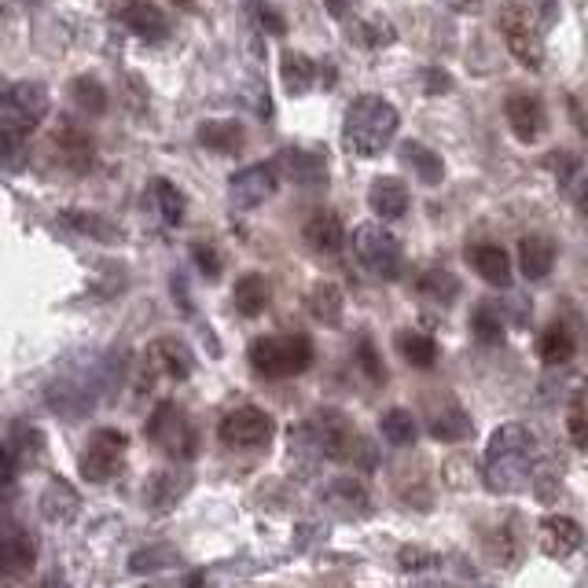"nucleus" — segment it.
Masks as SVG:
<instances>
[{"label": "nucleus", "mask_w": 588, "mask_h": 588, "mask_svg": "<svg viewBox=\"0 0 588 588\" xmlns=\"http://www.w3.org/2000/svg\"><path fill=\"white\" fill-rule=\"evenodd\" d=\"M537 544L552 559H570L585 544V530L566 515H544L541 526H537Z\"/></svg>", "instance_id": "18"}, {"label": "nucleus", "mask_w": 588, "mask_h": 588, "mask_svg": "<svg viewBox=\"0 0 588 588\" xmlns=\"http://www.w3.org/2000/svg\"><path fill=\"white\" fill-rule=\"evenodd\" d=\"M467 261H471V269L489 283V287H500V291H508L511 280H515V269H511V258L508 250L497 247V243H475V247H467Z\"/></svg>", "instance_id": "21"}, {"label": "nucleus", "mask_w": 588, "mask_h": 588, "mask_svg": "<svg viewBox=\"0 0 588 588\" xmlns=\"http://www.w3.org/2000/svg\"><path fill=\"white\" fill-rule=\"evenodd\" d=\"M357 364H361V372L368 375L372 383H386V364L379 361V353H375L372 339L357 342Z\"/></svg>", "instance_id": "45"}, {"label": "nucleus", "mask_w": 588, "mask_h": 588, "mask_svg": "<svg viewBox=\"0 0 588 588\" xmlns=\"http://www.w3.org/2000/svg\"><path fill=\"white\" fill-rule=\"evenodd\" d=\"M151 192H155V203H159V214L166 225H184V214H188V195L177 188L173 181H155L151 184Z\"/></svg>", "instance_id": "37"}, {"label": "nucleus", "mask_w": 588, "mask_h": 588, "mask_svg": "<svg viewBox=\"0 0 588 588\" xmlns=\"http://www.w3.org/2000/svg\"><path fill=\"white\" fill-rule=\"evenodd\" d=\"M577 342H574V331L566 328L563 320H552L548 328L541 331V339H537V357H541L544 368H559L574 357Z\"/></svg>", "instance_id": "31"}, {"label": "nucleus", "mask_w": 588, "mask_h": 588, "mask_svg": "<svg viewBox=\"0 0 588 588\" xmlns=\"http://www.w3.org/2000/svg\"><path fill=\"white\" fill-rule=\"evenodd\" d=\"M471 328H475V339L486 342V346H497L504 339V320L497 317L493 306H478L475 317H471Z\"/></svg>", "instance_id": "43"}, {"label": "nucleus", "mask_w": 588, "mask_h": 588, "mask_svg": "<svg viewBox=\"0 0 588 588\" xmlns=\"http://www.w3.org/2000/svg\"><path fill=\"white\" fill-rule=\"evenodd\" d=\"M247 15H250V23L258 26L261 34H269V37H283V34H287V19H283L276 8H272L269 0H247Z\"/></svg>", "instance_id": "42"}, {"label": "nucleus", "mask_w": 588, "mask_h": 588, "mask_svg": "<svg viewBox=\"0 0 588 588\" xmlns=\"http://www.w3.org/2000/svg\"><path fill=\"white\" fill-rule=\"evenodd\" d=\"M416 291H419V298H427L434 306H453L456 298H460V280H456V272H449L445 265H430V269L419 272Z\"/></svg>", "instance_id": "32"}, {"label": "nucleus", "mask_w": 588, "mask_h": 588, "mask_svg": "<svg viewBox=\"0 0 588 588\" xmlns=\"http://www.w3.org/2000/svg\"><path fill=\"white\" fill-rule=\"evenodd\" d=\"M118 19H122V26L129 34H136L140 41H151V45H159V41L170 37V19L151 0H122Z\"/></svg>", "instance_id": "16"}, {"label": "nucleus", "mask_w": 588, "mask_h": 588, "mask_svg": "<svg viewBox=\"0 0 588 588\" xmlns=\"http://www.w3.org/2000/svg\"><path fill=\"white\" fill-rule=\"evenodd\" d=\"M423 81H427V92H438V89H449L453 81H449V74H441V70H427L423 74Z\"/></svg>", "instance_id": "48"}, {"label": "nucleus", "mask_w": 588, "mask_h": 588, "mask_svg": "<svg viewBox=\"0 0 588 588\" xmlns=\"http://www.w3.org/2000/svg\"><path fill=\"white\" fill-rule=\"evenodd\" d=\"M427 430H430V438L456 445V441H467V438H471V430H475V427H471L467 412L456 405L453 397H441V405L427 416Z\"/></svg>", "instance_id": "22"}, {"label": "nucleus", "mask_w": 588, "mask_h": 588, "mask_svg": "<svg viewBox=\"0 0 588 588\" xmlns=\"http://www.w3.org/2000/svg\"><path fill=\"white\" fill-rule=\"evenodd\" d=\"M577 203H581V214L588 217V177L581 181V192H577Z\"/></svg>", "instance_id": "51"}, {"label": "nucleus", "mask_w": 588, "mask_h": 588, "mask_svg": "<svg viewBox=\"0 0 588 588\" xmlns=\"http://www.w3.org/2000/svg\"><path fill=\"white\" fill-rule=\"evenodd\" d=\"M541 23L533 15V4L526 0H508L504 8H500V34H504V45L515 59H519L522 67L530 70H541L544 67V34H541Z\"/></svg>", "instance_id": "6"}, {"label": "nucleus", "mask_w": 588, "mask_h": 588, "mask_svg": "<svg viewBox=\"0 0 588 588\" xmlns=\"http://www.w3.org/2000/svg\"><path fill=\"white\" fill-rule=\"evenodd\" d=\"M276 166H280L287 181L302 184V188L328 181V155H324V147L320 151H313V147H283L276 155Z\"/></svg>", "instance_id": "17"}, {"label": "nucleus", "mask_w": 588, "mask_h": 588, "mask_svg": "<svg viewBox=\"0 0 588 588\" xmlns=\"http://www.w3.org/2000/svg\"><path fill=\"white\" fill-rule=\"evenodd\" d=\"M397 125H401V118H397V107L390 100H383V96H357L346 107V118H342V140L361 159H375V155H383L386 147L394 144Z\"/></svg>", "instance_id": "3"}, {"label": "nucleus", "mask_w": 588, "mask_h": 588, "mask_svg": "<svg viewBox=\"0 0 588 588\" xmlns=\"http://www.w3.org/2000/svg\"><path fill=\"white\" fill-rule=\"evenodd\" d=\"M306 423H309V430L317 434L320 449H324V460H353V453L364 445V441L357 438L353 423L342 416L339 408H317Z\"/></svg>", "instance_id": "11"}, {"label": "nucleus", "mask_w": 588, "mask_h": 588, "mask_svg": "<svg viewBox=\"0 0 588 588\" xmlns=\"http://www.w3.org/2000/svg\"><path fill=\"white\" fill-rule=\"evenodd\" d=\"M555 243L541 232H533V236H522L519 239V269L526 280H544L555 265Z\"/></svg>", "instance_id": "27"}, {"label": "nucleus", "mask_w": 588, "mask_h": 588, "mask_svg": "<svg viewBox=\"0 0 588 588\" xmlns=\"http://www.w3.org/2000/svg\"><path fill=\"white\" fill-rule=\"evenodd\" d=\"M302 239H306L309 250H317V254H339V250L346 247V228H342L339 214L317 210V214L306 221V228H302Z\"/></svg>", "instance_id": "24"}, {"label": "nucleus", "mask_w": 588, "mask_h": 588, "mask_svg": "<svg viewBox=\"0 0 588 588\" xmlns=\"http://www.w3.org/2000/svg\"><path fill=\"white\" fill-rule=\"evenodd\" d=\"M280 81H283V89H287V96H306V92H313V85H317V63H313L306 52L287 48L280 56Z\"/></svg>", "instance_id": "28"}, {"label": "nucleus", "mask_w": 588, "mask_h": 588, "mask_svg": "<svg viewBox=\"0 0 588 588\" xmlns=\"http://www.w3.org/2000/svg\"><path fill=\"white\" fill-rule=\"evenodd\" d=\"M199 144L214 155H236L247 144V129L239 122H228V118H206L199 125Z\"/></svg>", "instance_id": "26"}, {"label": "nucleus", "mask_w": 588, "mask_h": 588, "mask_svg": "<svg viewBox=\"0 0 588 588\" xmlns=\"http://www.w3.org/2000/svg\"><path fill=\"white\" fill-rule=\"evenodd\" d=\"M45 453V430H37L34 423H8V434H4V449H0V482H4V497L12 493L19 471L34 467Z\"/></svg>", "instance_id": "9"}, {"label": "nucleus", "mask_w": 588, "mask_h": 588, "mask_svg": "<svg viewBox=\"0 0 588 588\" xmlns=\"http://www.w3.org/2000/svg\"><path fill=\"white\" fill-rule=\"evenodd\" d=\"M353 37H357L364 48H390L397 41V30L386 15H372V19H364V23L357 26V34Z\"/></svg>", "instance_id": "41"}, {"label": "nucleus", "mask_w": 588, "mask_h": 588, "mask_svg": "<svg viewBox=\"0 0 588 588\" xmlns=\"http://www.w3.org/2000/svg\"><path fill=\"white\" fill-rule=\"evenodd\" d=\"M147 364L155 368V372H162L166 379H188V375L195 372V353L188 342L173 339V335H166V339H155L151 346H147Z\"/></svg>", "instance_id": "19"}, {"label": "nucleus", "mask_w": 588, "mask_h": 588, "mask_svg": "<svg viewBox=\"0 0 588 588\" xmlns=\"http://www.w3.org/2000/svg\"><path fill=\"white\" fill-rule=\"evenodd\" d=\"M52 107V96L41 81H8L4 85V100H0V136H4V166L12 170L15 155L30 133H34L41 118Z\"/></svg>", "instance_id": "2"}, {"label": "nucleus", "mask_w": 588, "mask_h": 588, "mask_svg": "<svg viewBox=\"0 0 588 588\" xmlns=\"http://www.w3.org/2000/svg\"><path fill=\"white\" fill-rule=\"evenodd\" d=\"M59 151H63V159L70 162V170H89L92 162V140L78 129H63L59 133Z\"/></svg>", "instance_id": "40"}, {"label": "nucleus", "mask_w": 588, "mask_h": 588, "mask_svg": "<svg viewBox=\"0 0 588 588\" xmlns=\"http://www.w3.org/2000/svg\"><path fill=\"white\" fill-rule=\"evenodd\" d=\"M280 188V166L276 162H258L228 177V199L236 210H254V206L269 203Z\"/></svg>", "instance_id": "12"}, {"label": "nucleus", "mask_w": 588, "mask_h": 588, "mask_svg": "<svg viewBox=\"0 0 588 588\" xmlns=\"http://www.w3.org/2000/svg\"><path fill=\"white\" fill-rule=\"evenodd\" d=\"M401 162L416 173V181L430 184V188L445 181V162H441V155L434 147L419 144V140H405V144H401Z\"/></svg>", "instance_id": "30"}, {"label": "nucleus", "mask_w": 588, "mask_h": 588, "mask_svg": "<svg viewBox=\"0 0 588 588\" xmlns=\"http://www.w3.org/2000/svg\"><path fill=\"white\" fill-rule=\"evenodd\" d=\"M250 368L265 379H294L313 368V342L309 335H265V339L250 342Z\"/></svg>", "instance_id": "4"}, {"label": "nucleus", "mask_w": 588, "mask_h": 588, "mask_svg": "<svg viewBox=\"0 0 588 588\" xmlns=\"http://www.w3.org/2000/svg\"><path fill=\"white\" fill-rule=\"evenodd\" d=\"M195 486V475L188 467H166V471H155V475L144 482V504L151 511H170L177 508Z\"/></svg>", "instance_id": "15"}, {"label": "nucleus", "mask_w": 588, "mask_h": 588, "mask_svg": "<svg viewBox=\"0 0 588 588\" xmlns=\"http://www.w3.org/2000/svg\"><path fill=\"white\" fill-rule=\"evenodd\" d=\"M78 504H81L78 489L70 486L67 478H52L45 486V493H41V515H45V522H56V526L74 519Z\"/></svg>", "instance_id": "29"}, {"label": "nucleus", "mask_w": 588, "mask_h": 588, "mask_svg": "<svg viewBox=\"0 0 588 588\" xmlns=\"http://www.w3.org/2000/svg\"><path fill=\"white\" fill-rule=\"evenodd\" d=\"M438 563V555H430L427 548H405L401 552V570H427Z\"/></svg>", "instance_id": "46"}, {"label": "nucleus", "mask_w": 588, "mask_h": 588, "mask_svg": "<svg viewBox=\"0 0 588 588\" xmlns=\"http://www.w3.org/2000/svg\"><path fill=\"white\" fill-rule=\"evenodd\" d=\"M192 258H195V265H199V272H203L206 280L214 283V280H221V269H225V261H221V254H217V247L214 243H195L192 247Z\"/></svg>", "instance_id": "44"}, {"label": "nucleus", "mask_w": 588, "mask_h": 588, "mask_svg": "<svg viewBox=\"0 0 588 588\" xmlns=\"http://www.w3.org/2000/svg\"><path fill=\"white\" fill-rule=\"evenodd\" d=\"M537 8H541V19L544 23H555V0H537Z\"/></svg>", "instance_id": "50"}, {"label": "nucleus", "mask_w": 588, "mask_h": 588, "mask_svg": "<svg viewBox=\"0 0 588 588\" xmlns=\"http://www.w3.org/2000/svg\"><path fill=\"white\" fill-rule=\"evenodd\" d=\"M445 8H453V12H467V15H475L478 8H482V0H441Z\"/></svg>", "instance_id": "49"}, {"label": "nucleus", "mask_w": 588, "mask_h": 588, "mask_svg": "<svg viewBox=\"0 0 588 588\" xmlns=\"http://www.w3.org/2000/svg\"><path fill=\"white\" fill-rule=\"evenodd\" d=\"M166 566H177V552L170 544H147V548H136L129 555V570L133 574H159Z\"/></svg>", "instance_id": "39"}, {"label": "nucleus", "mask_w": 588, "mask_h": 588, "mask_svg": "<svg viewBox=\"0 0 588 588\" xmlns=\"http://www.w3.org/2000/svg\"><path fill=\"white\" fill-rule=\"evenodd\" d=\"M67 89H70V103H74V107H78L85 118H100V114H107L111 92L103 89L100 78H92V74H81V78L70 81Z\"/></svg>", "instance_id": "34"}, {"label": "nucleus", "mask_w": 588, "mask_h": 588, "mask_svg": "<svg viewBox=\"0 0 588 588\" xmlns=\"http://www.w3.org/2000/svg\"><path fill=\"white\" fill-rule=\"evenodd\" d=\"M368 206L375 210L379 221H397V217H405L408 210V188L405 181H397V177H375L368 184Z\"/></svg>", "instance_id": "23"}, {"label": "nucleus", "mask_w": 588, "mask_h": 588, "mask_svg": "<svg viewBox=\"0 0 588 588\" xmlns=\"http://www.w3.org/2000/svg\"><path fill=\"white\" fill-rule=\"evenodd\" d=\"M397 353L405 357L412 368H434L438 364V342L430 339L427 331H416V328H408V331H397Z\"/></svg>", "instance_id": "35"}, {"label": "nucleus", "mask_w": 588, "mask_h": 588, "mask_svg": "<svg viewBox=\"0 0 588 588\" xmlns=\"http://www.w3.org/2000/svg\"><path fill=\"white\" fill-rule=\"evenodd\" d=\"M144 434L159 453L173 456V460L188 464V460L199 456V430H195V423L188 419V412L177 401H159L155 412L147 416Z\"/></svg>", "instance_id": "5"}, {"label": "nucleus", "mask_w": 588, "mask_h": 588, "mask_svg": "<svg viewBox=\"0 0 588 588\" xmlns=\"http://www.w3.org/2000/svg\"><path fill=\"white\" fill-rule=\"evenodd\" d=\"M63 225H70L81 236L96 239V243H118L122 239V228L114 225L111 217L96 214V210H67L63 214Z\"/></svg>", "instance_id": "36"}, {"label": "nucleus", "mask_w": 588, "mask_h": 588, "mask_svg": "<svg viewBox=\"0 0 588 588\" xmlns=\"http://www.w3.org/2000/svg\"><path fill=\"white\" fill-rule=\"evenodd\" d=\"M383 438L397 449H408V445H416L419 438V427H416V416L408 412V408H390L383 416Z\"/></svg>", "instance_id": "38"}, {"label": "nucleus", "mask_w": 588, "mask_h": 588, "mask_svg": "<svg viewBox=\"0 0 588 588\" xmlns=\"http://www.w3.org/2000/svg\"><path fill=\"white\" fill-rule=\"evenodd\" d=\"M324 8H328L331 19H346L357 8V0H324Z\"/></svg>", "instance_id": "47"}, {"label": "nucleus", "mask_w": 588, "mask_h": 588, "mask_svg": "<svg viewBox=\"0 0 588 588\" xmlns=\"http://www.w3.org/2000/svg\"><path fill=\"white\" fill-rule=\"evenodd\" d=\"M37 563V537L19 522L4 519L0 526V574L4 577H19L30 574Z\"/></svg>", "instance_id": "14"}, {"label": "nucleus", "mask_w": 588, "mask_h": 588, "mask_svg": "<svg viewBox=\"0 0 588 588\" xmlns=\"http://www.w3.org/2000/svg\"><path fill=\"white\" fill-rule=\"evenodd\" d=\"M125 456H129V438H125L122 430L114 427L92 430L89 441H85V453H81V475L92 486L111 482V478L122 475Z\"/></svg>", "instance_id": "8"}, {"label": "nucleus", "mask_w": 588, "mask_h": 588, "mask_svg": "<svg viewBox=\"0 0 588 588\" xmlns=\"http://www.w3.org/2000/svg\"><path fill=\"white\" fill-rule=\"evenodd\" d=\"M272 434H276V419L258 405L232 408L217 423V438L225 441L228 449H265Z\"/></svg>", "instance_id": "10"}, {"label": "nucleus", "mask_w": 588, "mask_h": 588, "mask_svg": "<svg viewBox=\"0 0 588 588\" xmlns=\"http://www.w3.org/2000/svg\"><path fill=\"white\" fill-rule=\"evenodd\" d=\"M232 306H236L239 317H258L269 306V283L261 272H243L232 287Z\"/></svg>", "instance_id": "33"}, {"label": "nucleus", "mask_w": 588, "mask_h": 588, "mask_svg": "<svg viewBox=\"0 0 588 588\" xmlns=\"http://www.w3.org/2000/svg\"><path fill=\"white\" fill-rule=\"evenodd\" d=\"M324 500L331 504V511H339L342 519H364V515H372L368 486L353 475L331 478L328 486H324Z\"/></svg>", "instance_id": "20"}, {"label": "nucleus", "mask_w": 588, "mask_h": 588, "mask_svg": "<svg viewBox=\"0 0 588 588\" xmlns=\"http://www.w3.org/2000/svg\"><path fill=\"white\" fill-rule=\"evenodd\" d=\"M350 243L357 261L372 276H379V280H401V272H405V250H401V239L394 232H386L375 221H364V225L353 228Z\"/></svg>", "instance_id": "7"}, {"label": "nucleus", "mask_w": 588, "mask_h": 588, "mask_svg": "<svg viewBox=\"0 0 588 588\" xmlns=\"http://www.w3.org/2000/svg\"><path fill=\"white\" fill-rule=\"evenodd\" d=\"M177 8H184V12H199V0H173Z\"/></svg>", "instance_id": "52"}, {"label": "nucleus", "mask_w": 588, "mask_h": 588, "mask_svg": "<svg viewBox=\"0 0 588 588\" xmlns=\"http://www.w3.org/2000/svg\"><path fill=\"white\" fill-rule=\"evenodd\" d=\"M533 460H537V434L526 423H504L493 430V438L482 456V482L489 493L511 497L533 486Z\"/></svg>", "instance_id": "1"}, {"label": "nucleus", "mask_w": 588, "mask_h": 588, "mask_svg": "<svg viewBox=\"0 0 588 588\" xmlns=\"http://www.w3.org/2000/svg\"><path fill=\"white\" fill-rule=\"evenodd\" d=\"M504 122L522 144H537L544 133H548V111H544V100L537 92L515 89L504 100Z\"/></svg>", "instance_id": "13"}, {"label": "nucleus", "mask_w": 588, "mask_h": 588, "mask_svg": "<svg viewBox=\"0 0 588 588\" xmlns=\"http://www.w3.org/2000/svg\"><path fill=\"white\" fill-rule=\"evenodd\" d=\"M306 309H309V317L317 320V324H324V328H342V309H346L342 287H335V283H328V280L313 283L306 294Z\"/></svg>", "instance_id": "25"}]
</instances>
